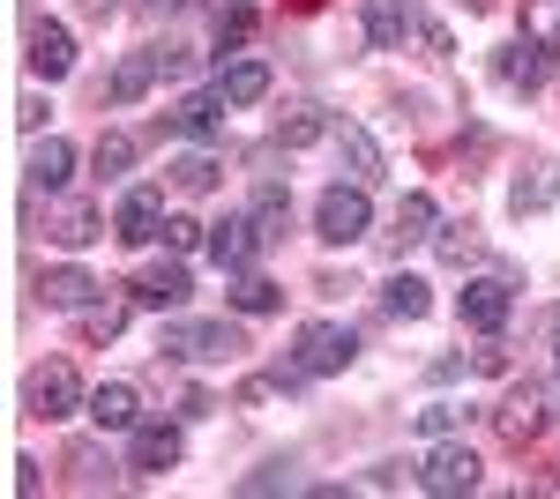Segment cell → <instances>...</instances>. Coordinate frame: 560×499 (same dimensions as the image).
<instances>
[{"mask_svg":"<svg viewBox=\"0 0 560 499\" xmlns=\"http://www.w3.org/2000/svg\"><path fill=\"white\" fill-rule=\"evenodd\" d=\"M158 231H165V194L158 187H128L120 209H113V239L120 247H150Z\"/></svg>","mask_w":560,"mask_h":499,"instance_id":"obj_10","label":"cell"},{"mask_svg":"<svg viewBox=\"0 0 560 499\" xmlns=\"http://www.w3.org/2000/svg\"><path fill=\"white\" fill-rule=\"evenodd\" d=\"M433 231H441L433 194H404V202H396V231H388V239H396V247H419V239H433Z\"/></svg>","mask_w":560,"mask_h":499,"instance_id":"obj_24","label":"cell"},{"mask_svg":"<svg viewBox=\"0 0 560 499\" xmlns=\"http://www.w3.org/2000/svg\"><path fill=\"white\" fill-rule=\"evenodd\" d=\"M165 247H173V253L210 247V224H195V216H165Z\"/></svg>","mask_w":560,"mask_h":499,"instance_id":"obj_36","label":"cell"},{"mask_svg":"<svg viewBox=\"0 0 560 499\" xmlns=\"http://www.w3.org/2000/svg\"><path fill=\"white\" fill-rule=\"evenodd\" d=\"M45 239H52V247H90V239H105V231H97V209L90 202H68V209H52V224H45Z\"/></svg>","mask_w":560,"mask_h":499,"instance_id":"obj_23","label":"cell"},{"mask_svg":"<svg viewBox=\"0 0 560 499\" xmlns=\"http://www.w3.org/2000/svg\"><path fill=\"white\" fill-rule=\"evenodd\" d=\"M128 165H135V134H120V127H113V134H97V171H105V179H120Z\"/></svg>","mask_w":560,"mask_h":499,"instance_id":"obj_34","label":"cell"},{"mask_svg":"<svg viewBox=\"0 0 560 499\" xmlns=\"http://www.w3.org/2000/svg\"><path fill=\"white\" fill-rule=\"evenodd\" d=\"M411 31H419V8L411 0H366V38L382 45V52H396Z\"/></svg>","mask_w":560,"mask_h":499,"instance_id":"obj_18","label":"cell"},{"mask_svg":"<svg viewBox=\"0 0 560 499\" xmlns=\"http://www.w3.org/2000/svg\"><path fill=\"white\" fill-rule=\"evenodd\" d=\"M97 448H75V455H68V470H75V485H83V492H97V485H105V477H97Z\"/></svg>","mask_w":560,"mask_h":499,"instance_id":"obj_38","label":"cell"},{"mask_svg":"<svg viewBox=\"0 0 560 499\" xmlns=\"http://www.w3.org/2000/svg\"><path fill=\"white\" fill-rule=\"evenodd\" d=\"M120 329H128V298H90L83 313H75V335L83 343H113Z\"/></svg>","mask_w":560,"mask_h":499,"instance_id":"obj_26","label":"cell"},{"mask_svg":"<svg viewBox=\"0 0 560 499\" xmlns=\"http://www.w3.org/2000/svg\"><path fill=\"white\" fill-rule=\"evenodd\" d=\"M523 31L546 52H560V0H523Z\"/></svg>","mask_w":560,"mask_h":499,"instance_id":"obj_32","label":"cell"},{"mask_svg":"<svg viewBox=\"0 0 560 499\" xmlns=\"http://www.w3.org/2000/svg\"><path fill=\"white\" fill-rule=\"evenodd\" d=\"M546 395H538V388H530V380H523V388H509V395H501V403H493V432H501V440H509V448H530V440H538V425H546Z\"/></svg>","mask_w":560,"mask_h":499,"instance_id":"obj_12","label":"cell"},{"mask_svg":"<svg viewBox=\"0 0 560 499\" xmlns=\"http://www.w3.org/2000/svg\"><path fill=\"white\" fill-rule=\"evenodd\" d=\"M90 425H97V432H135V425H142V395H135V380H105V388H90Z\"/></svg>","mask_w":560,"mask_h":499,"instance_id":"obj_14","label":"cell"},{"mask_svg":"<svg viewBox=\"0 0 560 499\" xmlns=\"http://www.w3.org/2000/svg\"><path fill=\"white\" fill-rule=\"evenodd\" d=\"M464 417H471L464 403H427V411H419V432H427V440H448Z\"/></svg>","mask_w":560,"mask_h":499,"instance_id":"obj_35","label":"cell"},{"mask_svg":"<svg viewBox=\"0 0 560 499\" xmlns=\"http://www.w3.org/2000/svg\"><path fill=\"white\" fill-rule=\"evenodd\" d=\"M329 142L345 150V165H351V179H359V187H374V179H382V150H374V134H366L359 120H345Z\"/></svg>","mask_w":560,"mask_h":499,"instance_id":"obj_21","label":"cell"},{"mask_svg":"<svg viewBox=\"0 0 560 499\" xmlns=\"http://www.w3.org/2000/svg\"><path fill=\"white\" fill-rule=\"evenodd\" d=\"M351 358H359V335L345 329V321H306L300 335H292V351H284V366L306 380H329V373H345Z\"/></svg>","mask_w":560,"mask_h":499,"instance_id":"obj_2","label":"cell"},{"mask_svg":"<svg viewBox=\"0 0 560 499\" xmlns=\"http://www.w3.org/2000/svg\"><path fill=\"white\" fill-rule=\"evenodd\" d=\"M158 75H165V68H158V52H150V45H142V52H128V60H120V68H113V83H105V97H113V105H142V97H150V83H158Z\"/></svg>","mask_w":560,"mask_h":499,"instance_id":"obj_19","label":"cell"},{"mask_svg":"<svg viewBox=\"0 0 560 499\" xmlns=\"http://www.w3.org/2000/svg\"><path fill=\"white\" fill-rule=\"evenodd\" d=\"M546 60H553V52H546V45L523 31V38H509L501 52H493V83H501V90H523V97H530V90H546Z\"/></svg>","mask_w":560,"mask_h":499,"instance_id":"obj_13","label":"cell"},{"mask_svg":"<svg viewBox=\"0 0 560 499\" xmlns=\"http://www.w3.org/2000/svg\"><path fill=\"white\" fill-rule=\"evenodd\" d=\"M322 134H337L322 105H292V112H277V150H314Z\"/></svg>","mask_w":560,"mask_h":499,"instance_id":"obj_22","label":"cell"},{"mask_svg":"<svg viewBox=\"0 0 560 499\" xmlns=\"http://www.w3.org/2000/svg\"><path fill=\"white\" fill-rule=\"evenodd\" d=\"M247 38H255V8H247V0L217 8V45H224V52H240Z\"/></svg>","mask_w":560,"mask_h":499,"instance_id":"obj_33","label":"cell"},{"mask_svg":"<svg viewBox=\"0 0 560 499\" xmlns=\"http://www.w3.org/2000/svg\"><path fill=\"white\" fill-rule=\"evenodd\" d=\"M471 8H486V0H471Z\"/></svg>","mask_w":560,"mask_h":499,"instance_id":"obj_44","label":"cell"},{"mask_svg":"<svg viewBox=\"0 0 560 499\" xmlns=\"http://www.w3.org/2000/svg\"><path fill=\"white\" fill-rule=\"evenodd\" d=\"M142 15H173V8H187V0H135Z\"/></svg>","mask_w":560,"mask_h":499,"instance_id":"obj_41","label":"cell"},{"mask_svg":"<svg viewBox=\"0 0 560 499\" xmlns=\"http://www.w3.org/2000/svg\"><path fill=\"white\" fill-rule=\"evenodd\" d=\"M478 358V373H509V351H501V343H486V351H471Z\"/></svg>","mask_w":560,"mask_h":499,"instance_id":"obj_40","label":"cell"},{"mask_svg":"<svg viewBox=\"0 0 560 499\" xmlns=\"http://www.w3.org/2000/svg\"><path fill=\"white\" fill-rule=\"evenodd\" d=\"M261 247H269V239H261L255 209H247V216H224V224H210V261L224 269V276H247Z\"/></svg>","mask_w":560,"mask_h":499,"instance_id":"obj_9","label":"cell"},{"mask_svg":"<svg viewBox=\"0 0 560 499\" xmlns=\"http://www.w3.org/2000/svg\"><path fill=\"white\" fill-rule=\"evenodd\" d=\"M232 306H240V313H277V306H284V284H269V276L247 269V276H240V292H232Z\"/></svg>","mask_w":560,"mask_h":499,"instance_id":"obj_30","label":"cell"},{"mask_svg":"<svg viewBox=\"0 0 560 499\" xmlns=\"http://www.w3.org/2000/svg\"><path fill=\"white\" fill-rule=\"evenodd\" d=\"M292 485H300V462L292 455H269L255 477H240V492H292Z\"/></svg>","mask_w":560,"mask_h":499,"instance_id":"obj_31","label":"cell"},{"mask_svg":"<svg viewBox=\"0 0 560 499\" xmlns=\"http://www.w3.org/2000/svg\"><path fill=\"white\" fill-rule=\"evenodd\" d=\"M158 351L165 358H187V366H232L247 351V329L240 321H165Z\"/></svg>","mask_w":560,"mask_h":499,"instance_id":"obj_1","label":"cell"},{"mask_svg":"<svg viewBox=\"0 0 560 499\" xmlns=\"http://www.w3.org/2000/svg\"><path fill=\"white\" fill-rule=\"evenodd\" d=\"M433 247H441V261H464V253H478V231H471V224H441Z\"/></svg>","mask_w":560,"mask_h":499,"instance_id":"obj_37","label":"cell"},{"mask_svg":"<svg viewBox=\"0 0 560 499\" xmlns=\"http://www.w3.org/2000/svg\"><path fill=\"white\" fill-rule=\"evenodd\" d=\"M456 313H464V329L501 335V329H509V313H516V276H509V269H486V276H471V284L456 292Z\"/></svg>","mask_w":560,"mask_h":499,"instance_id":"obj_5","label":"cell"},{"mask_svg":"<svg viewBox=\"0 0 560 499\" xmlns=\"http://www.w3.org/2000/svg\"><path fill=\"white\" fill-rule=\"evenodd\" d=\"M68 68H75V45H68V31H60L52 15H38V23H31V75H38V83H60Z\"/></svg>","mask_w":560,"mask_h":499,"instance_id":"obj_17","label":"cell"},{"mask_svg":"<svg viewBox=\"0 0 560 499\" xmlns=\"http://www.w3.org/2000/svg\"><path fill=\"white\" fill-rule=\"evenodd\" d=\"M255 224H261V239H284V224H292V194H284L277 179H261V194H255Z\"/></svg>","mask_w":560,"mask_h":499,"instance_id":"obj_29","label":"cell"},{"mask_svg":"<svg viewBox=\"0 0 560 499\" xmlns=\"http://www.w3.org/2000/svg\"><path fill=\"white\" fill-rule=\"evenodd\" d=\"M165 171H173L179 194H210V187H217V157H210V150H187V157H173Z\"/></svg>","mask_w":560,"mask_h":499,"instance_id":"obj_28","label":"cell"},{"mask_svg":"<svg viewBox=\"0 0 560 499\" xmlns=\"http://www.w3.org/2000/svg\"><path fill=\"white\" fill-rule=\"evenodd\" d=\"M553 202H560V157L538 150V157H523V171L509 179V209H516V216H546Z\"/></svg>","mask_w":560,"mask_h":499,"instance_id":"obj_11","label":"cell"},{"mask_svg":"<svg viewBox=\"0 0 560 499\" xmlns=\"http://www.w3.org/2000/svg\"><path fill=\"white\" fill-rule=\"evenodd\" d=\"M382 306L396 313V321H427V313H433V292H427V276H404V269H396V276L382 284Z\"/></svg>","mask_w":560,"mask_h":499,"instance_id":"obj_25","label":"cell"},{"mask_svg":"<svg viewBox=\"0 0 560 499\" xmlns=\"http://www.w3.org/2000/svg\"><path fill=\"white\" fill-rule=\"evenodd\" d=\"M217 90H224L232 105H261V97H269V68H261V60H232V68L217 75Z\"/></svg>","mask_w":560,"mask_h":499,"instance_id":"obj_27","label":"cell"},{"mask_svg":"<svg viewBox=\"0 0 560 499\" xmlns=\"http://www.w3.org/2000/svg\"><path fill=\"white\" fill-rule=\"evenodd\" d=\"M68 171H75V150H68L60 134H45L38 150H31V165H23V179H31L38 194H60V187H68Z\"/></svg>","mask_w":560,"mask_h":499,"instance_id":"obj_20","label":"cell"},{"mask_svg":"<svg viewBox=\"0 0 560 499\" xmlns=\"http://www.w3.org/2000/svg\"><path fill=\"white\" fill-rule=\"evenodd\" d=\"M419 492H433V499H464V492H478V455L464 448V440H441V448L419 462Z\"/></svg>","mask_w":560,"mask_h":499,"instance_id":"obj_6","label":"cell"},{"mask_svg":"<svg viewBox=\"0 0 560 499\" xmlns=\"http://www.w3.org/2000/svg\"><path fill=\"white\" fill-rule=\"evenodd\" d=\"M23 411L45 417V425H60V417L90 411V388L75 380V366H68V358H45V366H31V373H23Z\"/></svg>","mask_w":560,"mask_h":499,"instance_id":"obj_3","label":"cell"},{"mask_svg":"<svg viewBox=\"0 0 560 499\" xmlns=\"http://www.w3.org/2000/svg\"><path fill=\"white\" fill-rule=\"evenodd\" d=\"M75 8H83V15H113V0H75Z\"/></svg>","mask_w":560,"mask_h":499,"instance_id":"obj_42","label":"cell"},{"mask_svg":"<svg viewBox=\"0 0 560 499\" xmlns=\"http://www.w3.org/2000/svg\"><path fill=\"white\" fill-rule=\"evenodd\" d=\"M8 470H15V477H8L15 492H38V462H31V455H15V462H8Z\"/></svg>","mask_w":560,"mask_h":499,"instance_id":"obj_39","label":"cell"},{"mask_svg":"<svg viewBox=\"0 0 560 499\" xmlns=\"http://www.w3.org/2000/svg\"><path fill=\"white\" fill-rule=\"evenodd\" d=\"M187 292H195V276H187V261L179 253H165V261H142L135 269L128 298L135 306H150V313H173V306H187Z\"/></svg>","mask_w":560,"mask_h":499,"instance_id":"obj_7","label":"cell"},{"mask_svg":"<svg viewBox=\"0 0 560 499\" xmlns=\"http://www.w3.org/2000/svg\"><path fill=\"white\" fill-rule=\"evenodd\" d=\"M105 292L90 269H38V306H52V313H83L90 298Z\"/></svg>","mask_w":560,"mask_h":499,"instance_id":"obj_16","label":"cell"},{"mask_svg":"<svg viewBox=\"0 0 560 499\" xmlns=\"http://www.w3.org/2000/svg\"><path fill=\"white\" fill-rule=\"evenodd\" d=\"M179 455H187V440H179V425H165V417H142L128 432V470L135 477H165V470H179Z\"/></svg>","mask_w":560,"mask_h":499,"instance_id":"obj_8","label":"cell"},{"mask_svg":"<svg viewBox=\"0 0 560 499\" xmlns=\"http://www.w3.org/2000/svg\"><path fill=\"white\" fill-rule=\"evenodd\" d=\"M224 90H195V97H179L173 105V134H187V142H217L224 134Z\"/></svg>","mask_w":560,"mask_h":499,"instance_id":"obj_15","label":"cell"},{"mask_svg":"<svg viewBox=\"0 0 560 499\" xmlns=\"http://www.w3.org/2000/svg\"><path fill=\"white\" fill-rule=\"evenodd\" d=\"M374 231V202H366V187L351 179V187H329L322 202H314V239L322 247H359Z\"/></svg>","mask_w":560,"mask_h":499,"instance_id":"obj_4","label":"cell"},{"mask_svg":"<svg viewBox=\"0 0 560 499\" xmlns=\"http://www.w3.org/2000/svg\"><path fill=\"white\" fill-rule=\"evenodd\" d=\"M553 366H560V313H553Z\"/></svg>","mask_w":560,"mask_h":499,"instance_id":"obj_43","label":"cell"}]
</instances>
